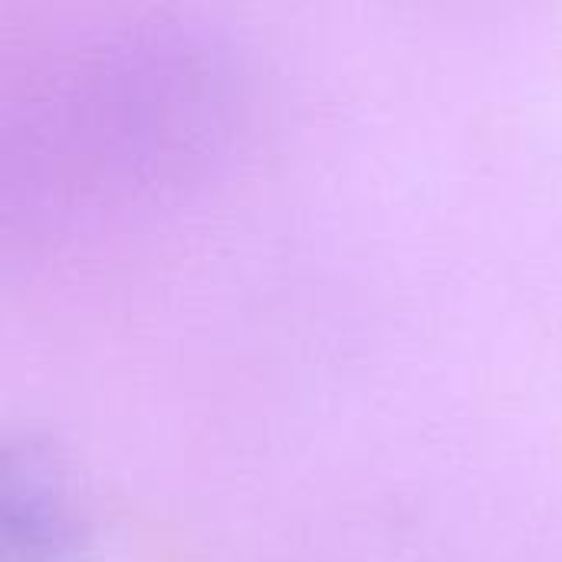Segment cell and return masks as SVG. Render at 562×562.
<instances>
[{
  "label": "cell",
  "instance_id": "6da1fadb",
  "mask_svg": "<svg viewBox=\"0 0 562 562\" xmlns=\"http://www.w3.org/2000/svg\"><path fill=\"white\" fill-rule=\"evenodd\" d=\"M86 543L76 474L56 441L20 435L0 461V562H72Z\"/></svg>",
  "mask_w": 562,
  "mask_h": 562
}]
</instances>
